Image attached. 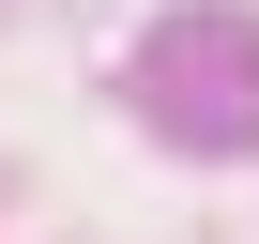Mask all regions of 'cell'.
Returning <instances> with one entry per match:
<instances>
[{"mask_svg": "<svg viewBox=\"0 0 259 244\" xmlns=\"http://www.w3.org/2000/svg\"><path fill=\"white\" fill-rule=\"evenodd\" d=\"M138 107H153V138H183V153H259V31L244 16H168L153 46H138Z\"/></svg>", "mask_w": 259, "mask_h": 244, "instance_id": "obj_1", "label": "cell"}]
</instances>
